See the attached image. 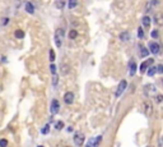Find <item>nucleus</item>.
Listing matches in <instances>:
<instances>
[{"label":"nucleus","instance_id":"31","mask_svg":"<svg viewBox=\"0 0 163 147\" xmlns=\"http://www.w3.org/2000/svg\"><path fill=\"white\" fill-rule=\"evenodd\" d=\"M52 83H54V86H56V83H58V77H56V76H54V80H52Z\"/></svg>","mask_w":163,"mask_h":147},{"label":"nucleus","instance_id":"26","mask_svg":"<svg viewBox=\"0 0 163 147\" xmlns=\"http://www.w3.org/2000/svg\"><path fill=\"white\" fill-rule=\"evenodd\" d=\"M48 129H50V127H48V124H47V126L43 127V129L41 130V133H42V134H47V133H48Z\"/></svg>","mask_w":163,"mask_h":147},{"label":"nucleus","instance_id":"2","mask_svg":"<svg viewBox=\"0 0 163 147\" xmlns=\"http://www.w3.org/2000/svg\"><path fill=\"white\" fill-rule=\"evenodd\" d=\"M84 141H85V136L83 134L82 132H77L74 134V143L78 147H82L84 145Z\"/></svg>","mask_w":163,"mask_h":147},{"label":"nucleus","instance_id":"34","mask_svg":"<svg viewBox=\"0 0 163 147\" xmlns=\"http://www.w3.org/2000/svg\"><path fill=\"white\" fill-rule=\"evenodd\" d=\"M37 147H43V146H37Z\"/></svg>","mask_w":163,"mask_h":147},{"label":"nucleus","instance_id":"21","mask_svg":"<svg viewBox=\"0 0 163 147\" xmlns=\"http://www.w3.org/2000/svg\"><path fill=\"white\" fill-rule=\"evenodd\" d=\"M138 37H139L140 40L144 39V31H143L142 27H139V28H138Z\"/></svg>","mask_w":163,"mask_h":147},{"label":"nucleus","instance_id":"17","mask_svg":"<svg viewBox=\"0 0 163 147\" xmlns=\"http://www.w3.org/2000/svg\"><path fill=\"white\" fill-rule=\"evenodd\" d=\"M135 70H136V64L133 61V63L130 64V76H134L135 74Z\"/></svg>","mask_w":163,"mask_h":147},{"label":"nucleus","instance_id":"18","mask_svg":"<svg viewBox=\"0 0 163 147\" xmlns=\"http://www.w3.org/2000/svg\"><path fill=\"white\" fill-rule=\"evenodd\" d=\"M129 32H124V33H121L120 35V39L122 40V41H127V40H129Z\"/></svg>","mask_w":163,"mask_h":147},{"label":"nucleus","instance_id":"16","mask_svg":"<svg viewBox=\"0 0 163 147\" xmlns=\"http://www.w3.org/2000/svg\"><path fill=\"white\" fill-rule=\"evenodd\" d=\"M26 10H27L28 13H33V12H34L33 4H31V3H27V4H26Z\"/></svg>","mask_w":163,"mask_h":147},{"label":"nucleus","instance_id":"19","mask_svg":"<svg viewBox=\"0 0 163 147\" xmlns=\"http://www.w3.org/2000/svg\"><path fill=\"white\" fill-rule=\"evenodd\" d=\"M62 128H64V123H62L61 120L56 122V124H55V129H58V130H61Z\"/></svg>","mask_w":163,"mask_h":147},{"label":"nucleus","instance_id":"29","mask_svg":"<svg viewBox=\"0 0 163 147\" xmlns=\"http://www.w3.org/2000/svg\"><path fill=\"white\" fill-rule=\"evenodd\" d=\"M62 68H64V69H62V74H66V73L69 72V65H68V64H65Z\"/></svg>","mask_w":163,"mask_h":147},{"label":"nucleus","instance_id":"13","mask_svg":"<svg viewBox=\"0 0 163 147\" xmlns=\"http://www.w3.org/2000/svg\"><path fill=\"white\" fill-rule=\"evenodd\" d=\"M77 5H78V0H68V7H69L70 9L75 8Z\"/></svg>","mask_w":163,"mask_h":147},{"label":"nucleus","instance_id":"12","mask_svg":"<svg viewBox=\"0 0 163 147\" xmlns=\"http://www.w3.org/2000/svg\"><path fill=\"white\" fill-rule=\"evenodd\" d=\"M139 50H140V55H142V56H144V58H146V56H148L149 51L146 50L144 46H139Z\"/></svg>","mask_w":163,"mask_h":147},{"label":"nucleus","instance_id":"1","mask_svg":"<svg viewBox=\"0 0 163 147\" xmlns=\"http://www.w3.org/2000/svg\"><path fill=\"white\" fill-rule=\"evenodd\" d=\"M62 36H64V29L58 28L55 31V43L58 47H61V45H62Z\"/></svg>","mask_w":163,"mask_h":147},{"label":"nucleus","instance_id":"22","mask_svg":"<svg viewBox=\"0 0 163 147\" xmlns=\"http://www.w3.org/2000/svg\"><path fill=\"white\" fill-rule=\"evenodd\" d=\"M48 55H50V58H48V59H50V61H54V60L56 59V58H55V51H54L52 49L48 51Z\"/></svg>","mask_w":163,"mask_h":147},{"label":"nucleus","instance_id":"35","mask_svg":"<svg viewBox=\"0 0 163 147\" xmlns=\"http://www.w3.org/2000/svg\"><path fill=\"white\" fill-rule=\"evenodd\" d=\"M65 147H69V146H65Z\"/></svg>","mask_w":163,"mask_h":147},{"label":"nucleus","instance_id":"36","mask_svg":"<svg viewBox=\"0 0 163 147\" xmlns=\"http://www.w3.org/2000/svg\"><path fill=\"white\" fill-rule=\"evenodd\" d=\"M148 147H150V146H148Z\"/></svg>","mask_w":163,"mask_h":147},{"label":"nucleus","instance_id":"7","mask_svg":"<svg viewBox=\"0 0 163 147\" xmlns=\"http://www.w3.org/2000/svg\"><path fill=\"white\" fill-rule=\"evenodd\" d=\"M64 102L66 105H72L73 102H74V94L73 92H66V94L64 95Z\"/></svg>","mask_w":163,"mask_h":147},{"label":"nucleus","instance_id":"11","mask_svg":"<svg viewBox=\"0 0 163 147\" xmlns=\"http://www.w3.org/2000/svg\"><path fill=\"white\" fill-rule=\"evenodd\" d=\"M78 37V32L75 29H70L69 31V39L70 40H75Z\"/></svg>","mask_w":163,"mask_h":147},{"label":"nucleus","instance_id":"24","mask_svg":"<svg viewBox=\"0 0 163 147\" xmlns=\"http://www.w3.org/2000/svg\"><path fill=\"white\" fill-rule=\"evenodd\" d=\"M62 7H64V0H56V8L61 9Z\"/></svg>","mask_w":163,"mask_h":147},{"label":"nucleus","instance_id":"5","mask_svg":"<svg viewBox=\"0 0 163 147\" xmlns=\"http://www.w3.org/2000/svg\"><path fill=\"white\" fill-rule=\"evenodd\" d=\"M149 51H150L153 55H157V54L161 51V46H159V43L157 42H149Z\"/></svg>","mask_w":163,"mask_h":147},{"label":"nucleus","instance_id":"9","mask_svg":"<svg viewBox=\"0 0 163 147\" xmlns=\"http://www.w3.org/2000/svg\"><path fill=\"white\" fill-rule=\"evenodd\" d=\"M126 81H121L120 84H119V87H117V91H116V96H121V94L125 91V88H126Z\"/></svg>","mask_w":163,"mask_h":147},{"label":"nucleus","instance_id":"32","mask_svg":"<svg viewBox=\"0 0 163 147\" xmlns=\"http://www.w3.org/2000/svg\"><path fill=\"white\" fill-rule=\"evenodd\" d=\"M92 146H93V141H89L88 145H87V147H92Z\"/></svg>","mask_w":163,"mask_h":147},{"label":"nucleus","instance_id":"4","mask_svg":"<svg viewBox=\"0 0 163 147\" xmlns=\"http://www.w3.org/2000/svg\"><path fill=\"white\" fill-rule=\"evenodd\" d=\"M153 58H150V59H146V60H144L143 63H142V65H140V68H139V70H140V73H145L146 72V69H148L149 67H150L152 64H153Z\"/></svg>","mask_w":163,"mask_h":147},{"label":"nucleus","instance_id":"33","mask_svg":"<svg viewBox=\"0 0 163 147\" xmlns=\"http://www.w3.org/2000/svg\"><path fill=\"white\" fill-rule=\"evenodd\" d=\"M66 130L70 133V132H73V128H72V127H68V129H66Z\"/></svg>","mask_w":163,"mask_h":147},{"label":"nucleus","instance_id":"8","mask_svg":"<svg viewBox=\"0 0 163 147\" xmlns=\"http://www.w3.org/2000/svg\"><path fill=\"white\" fill-rule=\"evenodd\" d=\"M144 94H145V96H150V95L156 94V87L153 84H146L144 87Z\"/></svg>","mask_w":163,"mask_h":147},{"label":"nucleus","instance_id":"30","mask_svg":"<svg viewBox=\"0 0 163 147\" xmlns=\"http://www.w3.org/2000/svg\"><path fill=\"white\" fill-rule=\"evenodd\" d=\"M162 99H163L162 95H158V96L156 97V101H157V102H162Z\"/></svg>","mask_w":163,"mask_h":147},{"label":"nucleus","instance_id":"27","mask_svg":"<svg viewBox=\"0 0 163 147\" xmlns=\"http://www.w3.org/2000/svg\"><path fill=\"white\" fill-rule=\"evenodd\" d=\"M50 70H51V73H52L54 76H56V67L54 64H51L50 65Z\"/></svg>","mask_w":163,"mask_h":147},{"label":"nucleus","instance_id":"6","mask_svg":"<svg viewBox=\"0 0 163 147\" xmlns=\"http://www.w3.org/2000/svg\"><path fill=\"white\" fill-rule=\"evenodd\" d=\"M142 109H143L144 114H145V115H146V116H150L152 111H153V108H152L150 102H148V101L143 102V106H142Z\"/></svg>","mask_w":163,"mask_h":147},{"label":"nucleus","instance_id":"20","mask_svg":"<svg viewBox=\"0 0 163 147\" xmlns=\"http://www.w3.org/2000/svg\"><path fill=\"white\" fill-rule=\"evenodd\" d=\"M150 36L153 37V39H158V37H159V32H158V29H153V31L150 32Z\"/></svg>","mask_w":163,"mask_h":147},{"label":"nucleus","instance_id":"28","mask_svg":"<svg viewBox=\"0 0 163 147\" xmlns=\"http://www.w3.org/2000/svg\"><path fill=\"white\" fill-rule=\"evenodd\" d=\"M156 69H157V73H159V74H162V73H163V67H162V64H159L158 67H156Z\"/></svg>","mask_w":163,"mask_h":147},{"label":"nucleus","instance_id":"3","mask_svg":"<svg viewBox=\"0 0 163 147\" xmlns=\"http://www.w3.org/2000/svg\"><path fill=\"white\" fill-rule=\"evenodd\" d=\"M59 109H60V104H59V101L56 99H54L52 101H51V106H50L51 115H55V114H58L59 113Z\"/></svg>","mask_w":163,"mask_h":147},{"label":"nucleus","instance_id":"15","mask_svg":"<svg viewBox=\"0 0 163 147\" xmlns=\"http://www.w3.org/2000/svg\"><path fill=\"white\" fill-rule=\"evenodd\" d=\"M14 36L17 37V39H23V37H24V32L22 31V29H17V31L14 32Z\"/></svg>","mask_w":163,"mask_h":147},{"label":"nucleus","instance_id":"10","mask_svg":"<svg viewBox=\"0 0 163 147\" xmlns=\"http://www.w3.org/2000/svg\"><path fill=\"white\" fill-rule=\"evenodd\" d=\"M142 22H143V26L144 27H149V26H150V17H148V15H144Z\"/></svg>","mask_w":163,"mask_h":147},{"label":"nucleus","instance_id":"14","mask_svg":"<svg viewBox=\"0 0 163 147\" xmlns=\"http://www.w3.org/2000/svg\"><path fill=\"white\" fill-rule=\"evenodd\" d=\"M156 73H157L156 67H149V68H148V76H149V77H153Z\"/></svg>","mask_w":163,"mask_h":147},{"label":"nucleus","instance_id":"23","mask_svg":"<svg viewBox=\"0 0 163 147\" xmlns=\"http://www.w3.org/2000/svg\"><path fill=\"white\" fill-rule=\"evenodd\" d=\"M102 141V136H98V137L96 138V141L93 142V147H98V145H99V142Z\"/></svg>","mask_w":163,"mask_h":147},{"label":"nucleus","instance_id":"25","mask_svg":"<svg viewBox=\"0 0 163 147\" xmlns=\"http://www.w3.org/2000/svg\"><path fill=\"white\" fill-rule=\"evenodd\" d=\"M8 146V141L5 138H1L0 140V147H7Z\"/></svg>","mask_w":163,"mask_h":147}]
</instances>
